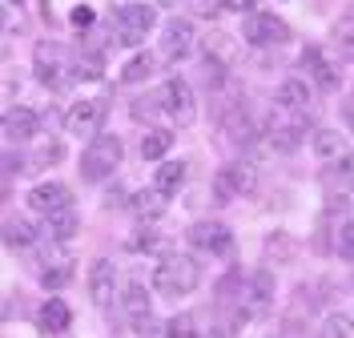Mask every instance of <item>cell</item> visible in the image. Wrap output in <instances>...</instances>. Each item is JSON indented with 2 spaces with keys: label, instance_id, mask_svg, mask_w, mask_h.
I'll return each mask as SVG.
<instances>
[{
  "label": "cell",
  "instance_id": "cell-30",
  "mask_svg": "<svg viewBox=\"0 0 354 338\" xmlns=\"http://www.w3.org/2000/svg\"><path fill=\"white\" fill-rule=\"evenodd\" d=\"M165 338H201L198 335V322H194L189 314L169 318V322H165Z\"/></svg>",
  "mask_w": 354,
  "mask_h": 338
},
{
  "label": "cell",
  "instance_id": "cell-18",
  "mask_svg": "<svg viewBox=\"0 0 354 338\" xmlns=\"http://www.w3.org/2000/svg\"><path fill=\"white\" fill-rule=\"evenodd\" d=\"M185 178H189V161H161L153 173V185L161 194H177L185 185Z\"/></svg>",
  "mask_w": 354,
  "mask_h": 338
},
{
  "label": "cell",
  "instance_id": "cell-24",
  "mask_svg": "<svg viewBox=\"0 0 354 338\" xmlns=\"http://www.w3.org/2000/svg\"><path fill=\"white\" fill-rule=\"evenodd\" d=\"M153 68H157V61L149 57V53H137V57H133L129 65L121 68V81H125V85H137V81H149V77H153Z\"/></svg>",
  "mask_w": 354,
  "mask_h": 338
},
{
  "label": "cell",
  "instance_id": "cell-32",
  "mask_svg": "<svg viewBox=\"0 0 354 338\" xmlns=\"http://www.w3.org/2000/svg\"><path fill=\"white\" fill-rule=\"evenodd\" d=\"M105 68H101V53H85V57H77V77H85V81H97Z\"/></svg>",
  "mask_w": 354,
  "mask_h": 338
},
{
  "label": "cell",
  "instance_id": "cell-34",
  "mask_svg": "<svg viewBox=\"0 0 354 338\" xmlns=\"http://www.w3.org/2000/svg\"><path fill=\"white\" fill-rule=\"evenodd\" d=\"M221 8H225V12H250L254 0H221Z\"/></svg>",
  "mask_w": 354,
  "mask_h": 338
},
{
  "label": "cell",
  "instance_id": "cell-25",
  "mask_svg": "<svg viewBox=\"0 0 354 338\" xmlns=\"http://www.w3.org/2000/svg\"><path fill=\"white\" fill-rule=\"evenodd\" d=\"M44 229H48L53 242H68V238L77 234V214H73V209H61V214H53V218L44 222Z\"/></svg>",
  "mask_w": 354,
  "mask_h": 338
},
{
  "label": "cell",
  "instance_id": "cell-21",
  "mask_svg": "<svg viewBox=\"0 0 354 338\" xmlns=\"http://www.w3.org/2000/svg\"><path fill=\"white\" fill-rule=\"evenodd\" d=\"M4 242H8V250H28L37 242V225L24 222V218H8L4 222Z\"/></svg>",
  "mask_w": 354,
  "mask_h": 338
},
{
  "label": "cell",
  "instance_id": "cell-19",
  "mask_svg": "<svg viewBox=\"0 0 354 338\" xmlns=\"http://www.w3.org/2000/svg\"><path fill=\"white\" fill-rule=\"evenodd\" d=\"M165 205H169V194H161V189H141V194H133V209H137V218H141V222H145V218H149V222H157V218H161V214H165Z\"/></svg>",
  "mask_w": 354,
  "mask_h": 338
},
{
  "label": "cell",
  "instance_id": "cell-20",
  "mask_svg": "<svg viewBox=\"0 0 354 338\" xmlns=\"http://www.w3.org/2000/svg\"><path fill=\"white\" fill-rule=\"evenodd\" d=\"M121 306H125L129 318L153 314V306H149V286H145V282H129V286L121 290Z\"/></svg>",
  "mask_w": 354,
  "mask_h": 338
},
{
  "label": "cell",
  "instance_id": "cell-6",
  "mask_svg": "<svg viewBox=\"0 0 354 338\" xmlns=\"http://www.w3.org/2000/svg\"><path fill=\"white\" fill-rule=\"evenodd\" d=\"M302 68L310 73V81H314L322 93L342 89V61L326 57L318 45H306V48H302Z\"/></svg>",
  "mask_w": 354,
  "mask_h": 338
},
{
  "label": "cell",
  "instance_id": "cell-17",
  "mask_svg": "<svg viewBox=\"0 0 354 338\" xmlns=\"http://www.w3.org/2000/svg\"><path fill=\"white\" fill-rule=\"evenodd\" d=\"M73 314H68V306L61 298H48L41 302V310H37V326H41V335H65Z\"/></svg>",
  "mask_w": 354,
  "mask_h": 338
},
{
  "label": "cell",
  "instance_id": "cell-16",
  "mask_svg": "<svg viewBox=\"0 0 354 338\" xmlns=\"http://www.w3.org/2000/svg\"><path fill=\"white\" fill-rule=\"evenodd\" d=\"M37 129H41V117L32 109H8L4 113V137L8 141H32L37 137Z\"/></svg>",
  "mask_w": 354,
  "mask_h": 338
},
{
  "label": "cell",
  "instance_id": "cell-10",
  "mask_svg": "<svg viewBox=\"0 0 354 338\" xmlns=\"http://www.w3.org/2000/svg\"><path fill=\"white\" fill-rule=\"evenodd\" d=\"M88 298L101 310H109L113 302H117V266H113L109 258L93 262V270H88Z\"/></svg>",
  "mask_w": 354,
  "mask_h": 338
},
{
  "label": "cell",
  "instance_id": "cell-5",
  "mask_svg": "<svg viewBox=\"0 0 354 338\" xmlns=\"http://www.w3.org/2000/svg\"><path fill=\"white\" fill-rule=\"evenodd\" d=\"M157 97H161V109H165V117H169L174 125H194V117H198V97L189 89V81L169 77V81L157 89Z\"/></svg>",
  "mask_w": 354,
  "mask_h": 338
},
{
  "label": "cell",
  "instance_id": "cell-36",
  "mask_svg": "<svg viewBox=\"0 0 354 338\" xmlns=\"http://www.w3.org/2000/svg\"><path fill=\"white\" fill-rule=\"evenodd\" d=\"M342 113H346V125H351V129H354V97H351V101H346V109H342Z\"/></svg>",
  "mask_w": 354,
  "mask_h": 338
},
{
  "label": "cell",
  "instance_id": "cell-26",
  "mask_svg": "<svg viewBox=\"0 0 354 338\" xmlns=\"http://www.w3.org/2000/svg\"><path fill=\"white\" fill-rule=\"evenodd\" d=\"M234 198H242V189H238V178H234V165H225L214 178V202L225 205V202H234Z\"/></svg>",
  "mask_w": 354,
  "mask_h": 338
},
{
  "label": "cell",
  "instance_id": "cell-4",
  "mask_svg": "<svg viewBox=\"0 0 354 338\" xmlns=\"http://www.w3.org/2000/svg\"><path fill=\"white\" fill-rule=\"evenodd\" d=\"M117 165H121V141L109 133H97L93 137V145L85 149V158H81V178L85 181H109L117 173Z\"/></svg>",
  "mask_w": 354,
  "mask_h": 338
},
{
  "label": "cell",
  "instance_id": "cell-35",
  "mask_svg": "<svg viewBox=\"0 0 354 338\" xmlns=\"http://www.w3.org/2000/svg\"><path fill=\"white\" fill-rule=\"evenodd\" d=\"M73 24L77 28H88L93 24V8H73Z\"/></svg>",
  "mask_w": 354,
  "mask_h": 338
},
{
  "label": "cell",
  "instance_id": "cell-31",
  "mask_svg": "<svg viewBox=\"0 0 354 338\" xmlns=\"http://www.w3.org/2000/svg\"><path fill=\"white\" fill-rule=\"evenodd\" d=\"M133 335L137 338H165V322H157L153 314L133 318Z\"/></svg>",
  "mask_w": 354,
  "mask_h": 338
},
{
  "label": "cell",
  "instance_id": "cell-3",
  "mask_svg": "<svg viewBox=\"0 0 354 338\" xmlns=\"http://www.w3.org/2000/svg\"><path fill=\"white\" fill-rule=\"evenodd\" d=\"M157 24V12L149 4H121L113 12V45H125V48H137Z\"/></svg>",
  "mask_w": 354,
  "mask_h": 338
},
{
  "label": "cell",
  "instance_id": "cell-23",
  "mask_svg": "<svg viewBox=\"0 0 354 338\" xmlns=\"http://www.w3.org/2000/svg\"><path fill=\"white\" fill-rule=\"evenodd\" d=\"M169 145H174V133L169 129H149L145 141H141V158L145 161H161L169 153Z\"/></svg>",
  "mask_w": 354,
  "mask_h": 338
},
{
  "label": "cell",
  "instance_id": "cell-38",
  "mask_svg": "<svg viewBox=\"0 0 354 338\" xmlns=\"http://www.w3.org/2000/svg\"><path fill=\"white\" fill-rule=\"evenodd\" d=\"M351 202H354V198H351Z\"/></svg>",
  "mask_w": 354,
  "mask_h": 338
},
{
  "label": "cell",
  "instance_id": "cell-13",
  "mask_svg": "<svg viewBox=\"0 0 354 338\" xmlns=\"http://www.w3.org/2000/svg\"><path fill=\"white\" fill-rule=\"evenodd\" d=\"M28 205L37 214H44V218H53L61 209H73V194H68V185H61V181H44V185H37L28 194Z\"/></svg>",
  "mask_w": 354,
  "mask_h": 338
},
{
  "label": "cell",
  "instance_id": "cell-29",
  "mask_svg": "<svg viewBox=\"0 0 354 338\" xmlns=\"http://www.w3.org/2000/svg\"><path fill=\"white\" fill-rule=\"evenodd\" d=\"M322 338H354V318L351 314H330L322 322Z\"/></svg>",
  "mask_w": 354,
  "mask_h": 338
},
{
  "label": "cell",
  "instance_id": "cell-12",
  "mask_svg": "<svg viewBox=\"0 0 354 338\" xmlns=\"http://www.w3.org/2000/svg\"><path fill=\"white\" fill-rule=\"evenodd\" d=\"M310 145H314V158L322 161V165H342V169H351V145L342 141L338 129H314L310 137Z\"/></svg>",
  "mask_w": 354,
  "mask_h": 338
},
{
  "label": "cell",
  "instance_id": "cell-15",
  "mask_svg": "<svg viewBox=\"0 0 354 338\" xmlns=\"http://www.w3.org/2000/svg\"><path fill=\"white\" fill-rule=\"evenodd\" d=\"M97 125H101V105L97 101H77L73 109L65 113V129L73 137H88V133H97Z\"/></svg>",
  "mask_w": 354,
  "mask_h": 338
},
{
  "label": "cell",
  "instance_id": "cell-33",
  "mask_svg": "<svg viewBox=\"0 0 354 338\" xmlns=\"http://www.w3.org/2000/svg\"><path fill=\"white\" fill-rule=\"evenodd\" d=\"M338 250H342L346 262H354V222H346L342 229H338Z\"/></svg>",
  "mask_w": 354,
  "mask_h": 338
},
{
  "label": "cell",
  "instance_id": "cell-2",
  "mask_svg": "<svg viewBox=\"0 0 354 338\" xmlns=\"http://www.w3.org/2000/svg\"><path fill=\"white\" fill-rule=\"evenodd\" d=\"M198 282H201V266L185 254H165L153 270V290L165 294V298H185V294L198 290Z\"/></svg>",
  "mask_w": 354,
  "mask_h": 338
},
{
  "label": "cell",
  "instance_id": "cell-37",
  "mask_svg": "<svg viewBox=\"0 0 354 338\" xmlns=\"http://www.w3.org/2000/svg\"><path fill=\"white\" fill-rule=\"evenodd\" d=\"M8 4H21V0H8Z\"/></svg>",
  "mask_w": 354,
  "mask_h": 338
},
{
  "label": "cell",
  "instance_id": "cell-11",
  "mask_svg": "<svg viewBox=\"0 0 354 338\" xmlns=\"http://www.w3.org/2000/svg\"><path fill=\"white\" fill-rule=\"evenodd\" d=\"M189 48H194V24L174 17V21L165 24V32H161V57L169 65H181L189 57Z\"/></svg>",
  "mask_w": 354,
  "mask_h": 338
},
{
  "label": "cell",
  "instance_id": "cell-27",
  "mask_svg": "<svg viewBox=\"0 0 354 338\" xmlns=\"http://www.w3.org/2000/svg\"><path fill=\"white\" fill-rule=\"evenodd\" d=\"M133 117H137V121H145V125H157V121H169V117H165V109H161V97H149V101H145V97H141V101H133Z\"/></svg>",
  "mask_w": 354,
  "mask_h": 338
},
{
  "label": "cell",
  "instance_id": "cell-7",
  "mask_svg": "<svg viewBox=\"0 0 354 338\" xmlns=\"http://www.w3.org/2000/svg\"><path fill=\"white\" fill-rule=\"evenodd\" d=\"M189 246L201 250V254H214V258H230L234 254V234L221 222H194L189 225Z\"/></svg>",
  "mask_w": 354,
  "mask_h": 338
},
{
  "label": "cell",
  "instance_id": "cell-14",
  "mask_svg": "<svg viewBox=\"0 0 354 338\" xmlns=\"http://www.w3.org/2000/svg\"><path fill=\"white\" fill-rule=\"evenodd\" d=\"M278 109L282 113H302V117H306V113L314 109V93H310L306 81H298V77L282 81V85H278Z\"/></svg>",
  "mask_w": 354,
  "mask_h": 338
},
{
  "label": "cell",
  "instance_id": "cell-8",
  "mask_svg": "<svg viewBox=\"0 0 354 338\" xmlns=\"http://www.w3.org/2000/svg\"><path fill=\"white\" fill-rule=\"evenodd\" d=\"M242 37L245 45H258V48H270V45H282L290 37L286 21H278L274 12H250L242 24Z\"/></svg>",
  "mask_w": 354,
  "mask_h": 338
},
{
  "label": "cell",
  "instance_id": "cell-28",
  "mask_svg": "<svg viewBox=\"0 0 354 338\" xmlns=\"http://www.w3.org/2000/svg\"><path fill=\"white\" fill-rule=\"evenodd\" d=\"M65 149H61V141H44L41 149L28 158V165H24V173H37V169H44V165H57V158H61Z\"/></svg>",
  "mask_w": 354,
  "mask_h": 338
},
{
  "label": "cell",
  "instance_id": "cell-1",
  "mask_svg": "<svg viewBox=\"0 0 354 338\" xmlns=\"http://www.w3.org/2000/svg\"><path fill=\"white\" fill-rule=\"evenodd\" d=\"M32 73L48 93H65L77 81V57L61 41H41L32 48Z\"/></svg>",
  "mask_w": 354,
  "mask_h": 338
},
{
  "label": "cell",
  "instance_id": "cell-22",
  "mask_svg": "<svg viewBox=\"0 0 354 338\" xmlns=\"http://www.w3.org/2000/svg\"><path fill=\"white\" fill-rule=\"evenodd\" d=\"M334 53H338V61L354 57V12H342L334 24Z\"/></svg>",
  "mask_w": 354,
  "mask_h": 338
},
{
  "label": "cell",
  "instance_id": "cell-9",
  "mask_svg": "<svg viewBox=\"0 0 354 338\" xmlns=\"http://www.w3.org/2000/svg\"><path fill=\"white\" fill-rule=\"evenodd\" d=\"M302 137H306V117H302V113H294V117H278V113H274V121L266 125V141H270V149H278V153H294V149L302 145Z\"/></svg>",
  "mask_w": 354,
  "mask_h": 338
}]
</instances>
